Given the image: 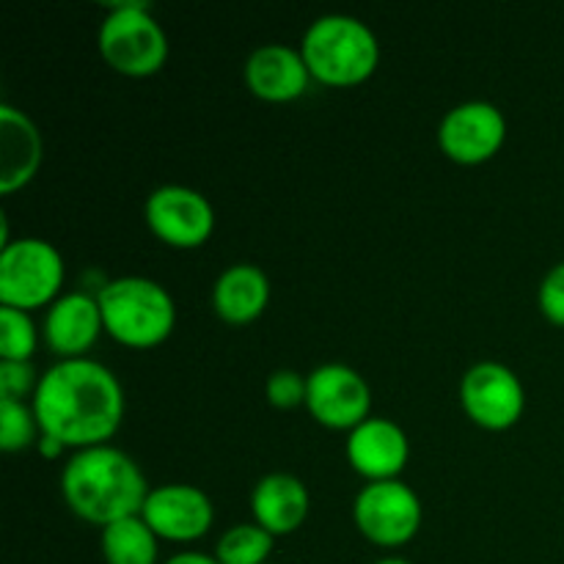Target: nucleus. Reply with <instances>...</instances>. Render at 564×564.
Here are the masks:
<instances>
[{"instance_id":"obj_1","label":"nucleus","mask_w":564,"mask_h":564,"mask_svg":"<svg viewBox=\"0 0 564 564\" xmlns=\"http://www.w3.org/2000/svg\"><path fill=\"white\" fill-rule=\"evenodd\" d=\"M31 405L44 435L80 452L108 444L119 433L127 402L113 369L86 356L53 364L39 380Z\"/></svg>"},{"instance_id":"obj_28","label":"nucleus","mask_w":564,"mask_h":564,"mask_svg":"<svg viewBox=\"0 0 564 564\" xmlns=\"http://www.w3.org/2000/svg\"><path fill=\"white\" fill-rule=\"evenodd\" d=\"M372 564H413V562L405 560V556H383V560H378Z\"/></svg>"},{"instance_id":"obj_23","label":"nucleus","mask_w":564,"mask_h":564,"mask_svg":"<svg viewBox=\"0 0 564 564\" xmlns=\"http://www.w3.org/2000/svg\"><path fill=\"white\" fill-rule=\"evenodd\" d=\"M308 378L297 369H275L264 383V394H268L270 405L281 408V411H292L297 405H306Z\"/></svg>"},{"instance_id":"obj_17","label":"nucleus","mask_w":564,"mask_h":564,"mask_svg":"<svg viewBox=\"0 0 564 564\" xmlns=\"http://www.w3.org/2000/svg\"><path fill=\"white\" fill-rule=\"evenodd\" d=\"M312 510V496L303 479L295 474L273 471L264 474L251 490V512L253 523L270 532L273 538L297 532L306 523Z\"/></svg>"},{"instance_id":"obj_18","label":"nucleus","mask_w":564,"mask_h":564,"mask_svg":"<svg viewBox=\"0 0 564 564\" xmlns=\"http://www.w3.org/2000/svg\"><path fill=\"white\" fill-rule=\"evenodd\" d=\"M270 303V279L259 264L235 262L215 279L213 312L229 325H248Z\"/></svg>"},{"instance_id":"obj_22","label":"nucleus","mask_w":564,"mask_h":564,"mask_svg":"<svg viewBox=\"0 0 564 564\" xmlns=\"http://www.w3.org/2000/svg\"><path fill=\"white\" fill-rule=\"evenodd\" d=\"M39 347V330L31 314L0 306V361H31Z\"/></svg>"},{"instance_id":"obj_19","label":"nucleus","mask_w":564,"mask_h":564,"mask_svg":"<svg viewBox=\"0 0 564 564\" xmlns=\"http://www.w3.org/2000/svg\"><path fill=\"white\" fill-rule=\"evenodd\" d=\"M105 564H158L160 538L141 516L124 518L99 532Z\"/></svg>"},{"instance_id":"obj_16","label":"nucleus","mask_w":564,"mask_h":564,"mask_svg":"<svg viewBox=\"0 0 564 564\" xmlns=\"http://www.w3.org/2000/svg\"><path fill=\"white\" fill-rule=\"evenodd\" d=\"M44 160V141L36 121L14 105H0V193L31 185Z\"/></svg>"},{"instance_id":"obj_24","label":"nucleus","mask_w":564,"mask_h":564,"mask_svg":"<svg viewBox=\"0 0 564 564\" xmlns=\"http://www.w3.org/2000/svg\"><path fill=\"white\" fill-rule=\"evenodd\" d=\"M39 380L42 375H36L31 361H0V400H33Z\"/></svg>"},{"instance_id":"obj_5","label":"nucleus","mask_w":564,"mask_h":564,"mask_svg":"<svg viewBox=\"0 0 564 564\" xmlns=\"http://www.w3.org/2000/svg\"><path fill=\"white\" fill-rule=\"evenodd\" d=\"M97 47L105 64L124 77L158 75L169 61V36L143 0L105 6Z\"/></svg>"},{"instance_id":"obj_6","label":"nucleus","mask_w":564,"mask_h":564,"mask_svg":"<svg viewBox=\"0 0 564 564\" xmlns=\"http://www.w3.org/2000/svg\"><path fill=\"white\" fill-rule=\"evenodd\" d=\"M66 279L64 253L44 237H20L0 248V306H53Z\"/></svg>"},{"instance_id":"obj_15","label":"nucleus","mask_w":564,"mask_h":564,"mask_svg":"<svg viewBox=\"0 0 564 564\" xmlns=\"http://www.w3.org/2000/svg\"><path fill=\"white\" fill-rule=\"evenodd\" d=\"M242 75H246V86L251 88L253 97L264 99V102H292V99L303 97L312 83V72L303 61L301 47L295 50L279 42L253 50L242 66Z\"/></svg>"},{"instance_id":"obj_11","label":"nucleus","mask_w":564,"mask_h":564,"mask_svg":"<svg viewBox=\"0 0 564 564\" xmlns=\"http://www.w3.org/2000/svg\"><path fill=\"white\" fill-rule=\"evenodd\" d=\"M507 141V119L488 99H468L446 110L438 124V147L452 163L479 165L496 158Z\"/></svg>"},{"instance_id":"obj_2","label":"nucleus","mask_w":564,"mask_h":564,"mask_svg":"<svg viewBox=\"0 0 564 564\" xmlns=\"http://www.w3.org/2000/svg\"><path fill=\"white\" fill-rule=\"evenodd\" d=\"M149 490L141 466L110 444L75 452L61 471L66 507L99 529L141 516Z\"/></svg>"},{"instance_id":"obj_20","label":"nucleus","mask_w":564,"mask_h":564,"mask_svg":"<svg viewBox=\"0 0 564 564\" xmlns=\"http://www.w3.org/2000/svg\"><path fill=\"white\" fill-rule=\"evenodd\" d=\"M273 534L259 523H235L220 534L215 556L220 564H268L273 554Z\"/></svg>"},{"instance_id":"obj_13","label":"nucleus","mask_w":564,"mask_h":564,"mask_svg":"<svg viewBox=\"0 0 564 564\" xmlns=\"http://www.w3.org/2000/svg\"><path fill=\"white\" fill-rule=\"evenodd\" d=\"M345 455L352 471L361 474L367 482H383V479H400L411 457V444L405 430L397 422L386 416H369L347 433Z\"/></svg>"},{"instance_id":"obj_25","label":"nucleus","mask_w":564,"mask_h":564,"mask_svg":"<svg viewBox=\"0 0 564 564\" xmlns=\"http://www.w3.org/2000/svg\"><path fill=\"white\" fill-rule=\"evenodd\" d=\"M538 306L549 323L562 325L564 328V262L554 264L543 275L538 290Z\"/></svg>"},{"instance_id":"obj_9","label":"nucleus","mask_w":564,"mask_h":564,"mask_svg":"<svg viewBox=\"0 0 564 564\" xmlns=\"http://www.w3.org/2000/svg\"><path fill=\"white\" fill-rule=\"evenodd\" d=\"M460 405L477 427L501 433L521 422L527 411V389L507 364L479 361L463 375Z\"/></svg>"},{"instance_id":"obj_8","label":"nucleus","mask_w":564,"mask_h":564,"mask_svg":"<svg viewBox=\"0 0 564 564\" xmlns=\"http://www.w3.org/2000/svg\"><path fill=\"white\" fill-rule=\"evenodd\" d=\"M143 220L160 242L180 251L202 248L215 231V207L202 191L191 185L154 187L143 202Z\"/></svg>"},{"instance_id":"obj_12","label":"nucleus","mask_w":564,"mask_h":564,"mask_svg":"<svg viewBox=\"0 0 564 564\" xmlns=\"http://www.w3.org/2000/svg\"><path fill=\"white\" fill-rule=\"evenodd\" d=\"M141 518L160 540L196 543L213 529L215 507L196 485L165 482L149 490Z\"/></svg>"},{"instance_id":"obj_21","label":"nucleus","mask_w":564,"mask_h":564,"mask_svg":"<svg viewBox=\"0 0 564 564\" xmlns=\"http://www.w3.org/2000/svg\"><path fill=\"white\" fill-rule=\"evenodd\" d=\"M42 438L36 411L31 402L0 400V449L22 452L31 449Z\"/></svg>"},{"instance_id":"obj_10","label":"nucleus","mask_w":564,"mask_h":564,"mask_svg":"<svg viewBox=\"0 0 564 564\" xmlns=\"http://www.w3.org/2000/svg\"><path fill=\"white\" fill-rule=\"evenodd\" d=\"M306 408L323 427L350 433L372 416V389L358 369L323 364L308 375Z\"/></svg>"},{"instance_id":"obj_3","label":"nucleus","mask_w":564,"mask_h":564,"mask_svg":"<svg viewBox=\"0 0 564 564\" xmlns=\"http://www.w3.org/2000/svg\"><path fill=\"white\" fill-rule=\"evenodd\" d=\"M301 53L312 80L334 88L369 80L380 64L378 33L352 14H323L308 22Z\"/></svg>"},{"instance_id":"obj_7","label":"nucleus","mask_w":564,"mask_h":564,"mask_svg":"<svg viewBox=\"0 0 564 564\" xmlns=\"http://www.w3.org/2000/svg\"><path fill=\"white\" fill-rule=\"evenodd\" d=\"M422 499L402 479L367 482L352 501V521L358 532L380 549H400L422 529Z\"/></svg>"},{"instance_id":"obj_14","label":"nucleus","mask_w":564,"mask_h":564,"mask_svg":"<svg viewBox=\"0 0 564 564\" xmlns=\"http://www.w3.org/2000/svg\"><path fill=\"white\" fill-rule=\"evenodd\" d=\"M102 330V308L97 295L80 290L64 292L44 314V341L58 356V361L86 358Z\"/></svg>"},{"instance_id":"obj_26","label":"nucleus","mask_w":564,"mask_h":564,"mask_svg":"<svg viewBox=\"0 0 564 564\" xmlns=\"http://www.w3.org/2000/svg\"><path fill=\"white\" fill-rule=\"evenodd\" d=\"M163 564H220L215 554H202V551H180V554L169 556Z\"/></svg>"},{"instance_id":"obj_4","label":"nucleus","mask_w":564,"mask_h":564,"mask_svg":"<svg viewBox=\"0 0 564 564\" xmlns=\"http://www.w3.org/2000/svg\"><path fill=\"white\" fill-rule=\"evenodd\" d=\"M105 334L132 350L158 347L174 334L176 301L160 281L119 275L97 292Z\"/></svg>"},{"instance_id":"obj_29","label":"nucleus","mask_w":564,"mask_h":564,"mask_svg":"<svg viewBox=\"0 0 564 564\" xmlns=\"http://www.w3.org/2000/svg\"><path fill=\"white\" fill-rule=\"evenodd\" d=\"M268 564H273V562H268Z\"/></svg>"},{"instance_id":"obj_27","label":"nucleus","mask_w":564,"mask_h":564,"mask_svg":"<svg viewBox=\"0 0 564 564\" xmlns=\"http://www.w3.org/2000/svg\"><path fill=\"white\" fill-rule=\"evenodd\" d=\"M36 449H39V455L47 457V460H58V457L66 452V446L61 444L58 438H53V435H44L42 433V438H39Z\"/></svg>"}]
</instances>
